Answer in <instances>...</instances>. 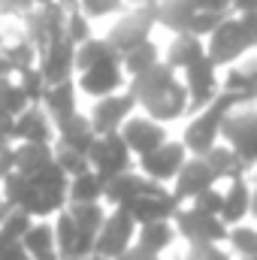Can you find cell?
<instances>
[{"mask_svg": "<svg viewBox=\"0 0 257 260\" xmlns=\"http://www.w3.org/2000/svg\"><path fill=\"white\" fill-rule=\"evenodd\" d=\"M154 24H157V0L139 3L136 9H130L127 15H121L115 21V27L106 34V40H109V46L118 55H124L127 49L145 43V40H151V27Z\"/></svg>", "mask_w": 257, "mask_h": 260, "instance_id": "obj_7", "label": "cell"}, {"mask_svg": "<svg viewBox=\"0 0 257 260\" xmlns=\"http://www.w3.org/2000/svg\"><path fill=\"white\" fill-rule=\"evenodd\" d=\"M118 133H121V139H124V145L130 148L133 157H142V154L154 151L157 145H164L170 139L167 124H160V121H154L148 115H130Z\"/></svg>", "mask_w": 257, "mask_h": 260, "instance_id": "obj_14", "label": "cell"}, {"mask_svg": "<svg viewBox=\"0 0 257 260\" xmlns=\"http://www.w3.org/2000/svg\"><path fill=\"white\" fill-rule=\"evenodd\" d=\"M88 260H103V257H97V254H91V257H88Z\"/></svg>", "mask_w": 257, "mask_h": 260, "instance_id": "obj_47", "label": "cell"}, {"mask_svg": "<svg viewBox=\"0 0 257 260\" xmlns=\"http://www.w3.org/2000/svg\"><path fill=\"white\" fill-rule=\"evenodd\" d=\"M0 142H6V145L15 142V118L6 112H0Z\"/></svg>", "mask_w": 257, "mask_h": 260, "instance_id": "obj_41", "label": "cell"}, {"mask_svg": "<svg viewBox=\"0 0 257 260\" xmlns=\"http://www.w3.org/2000/svg\"><path fill=\"white\" fill-rule=\"evenodd\" d=\"M112 58H121L106 37H88L85 43L76 46V73L79 70H88V67L100 64V61H112Z\"/></svg>", "mask_w": 257, "mask_h": 260, "instance_id": "obj_28", "label": "cell"}, {"mask_svg": "<svg viewBox=\"0 0 257 260\" xmlns=\"http://www.w3.org/2000/svg\"><path fill=\"white\" fill-rule=\"evenodd\" d=\"M136 109V100L130 91H115V94H106L100 100H94V109L88 112V121H91V130L97 136L103 133H118L121 124L127 121Z\"/></svg>", "mask_w": 257, "mask_h": 260, "instance_id": "obj_13", "label": "cell"}, {"mask_svg": "<svg viewBox=\"0 0 257 260\" xmlns=\"http://www.w3.org/2000/svg\"><path fill=\"white\" fill-rule=\"evenodd\" d=\"M67 212L73 215L79 233L97 236V230H100V224H103V218H106L109 209H106L103 203H76V206H67Z\"/></svg>", "mask_w": 257, "mask_h": 260, "instance_id": "obj_29", "label": "cell"}, {"mask_svg": "<svg viewBox=\"0 0 257 260\" xmlns=\"http://www.w3.org/2000/svg\"><path fill=\"white\" fill-rule=\"evenodd\" d=\"M127 91L133 94L142 115H148L160 124H170V121L191 112L188 109V91H185L182 79L164 61L154 64L151 70H145L142 76H133L127 82Z\"/></svg>", "mask_w": 257, "mask_h": 260, "instance_id": "obj_1", "label": "cell"}, {"mask_svg": "<svg viewBox=\"0 0 257 260\" xmlns=\"http://www.w3.org/2000/svg\"><path fill=\"white\" fill-rule=\"evenodd\" d=\"M27 106H34L27 97H24V91H21V85L15 82V76H3L0 79V112H6V115H21Z\"/></svg>", "mask_w": 257, "mask_h": 260, "instance_id": "obj_31", "label": "cell"}, {"mask_svg": "<svg viewBox=\"0 0 257 260\" xmlns=\"http://www.w3.org/2000/svg\"><path fill=\"white\" fill-rule=\"evenodd\" d=\"M94 139H97V133L91 130L88 115H82V112H73V115L61 118V121H55V145H64V148L88 154Z\"/></svg>", "mask_w": 257, "mask_h": 260, "instance_id": "obj_18", "label": "cell"}, {"mask_svg": "<svg viewBox=\"0 0 257 260\" xmlns=\"http://www.w3.org/2000/svg\"><path fill=\"white\" fill-rule=\"evenodd\" d=\"M79 94H88L94 100L106 97V94H115V91H124L127 85V76L121 70V58H112V61H100V64L88 67V70H79L73 76Z\"/></svg>", "mask_w": 257, "mask_h": 260, "instance_id": "obj_11", "label": "cell"}, {"mask_svg": "<svg viewBox=\"0 0 257 260\" xmlns=\"http://www.w3.org/2000/svg\"><path fill=\"white\" fill-rule=\"evenodd\" d=\"M136 239V221L127 215V209H109L97 236H94V254L103 260H118L127 254Z\"/></svg>", "mask_w": 257, "mask_h": 260, "instance_id": "obj_4", "label": "cell"}, {"mask_svg": "<svg viewBox=\"0 0 257 260\" xmlns=\"http://www.w3.org/2000/svg\"><path fill=\"white\" fill-rule=\"evenodd\" d=\"M3 215H6V203H3V197H0V221H3Z\"/></svg>", "mask_w": 257, "mask_h": 260, "instance_id": "obj_46", "label": "cell"}, {"mask_svg": "<svg viewBox=\"0 0 257 260\" xmlns=\"http://www.w3.org/2000/svg\"><path fill=\"white\" fill-rule=\"evenodd\" d=\"M15 142H55V124L43 106H27L15 115Z\"/></svg>", "mask_w": 257, "mask_h": 260, "instance_id": "obj_19", "label": "cell"}, {"mask_svg": "<svg viewBox=\"0 0 257 260\" xmlns=\"http://www.w3.org/2000/svg\"><path fill=\"white\" fill-rule=\"evenodd\" d=\"M221 203H224V191H218V185L209 188V191H203L197 200H191V206L209 212V215H221Z\"/></svg>", "mask_w": 257, "mask_h": 260, "instance_id": "obj_38", "label": "cell"}, {"mask_svg": "<svg viewBox=\"0 0 257 260\" xmlns=\"http://www.w3.org/2000/svg\"><path fill=\"white\" fill-rule=\"evenodd\" d=\"M248 260H257V257H248Z\"/></svg>", "mask_w": 257, "mask_h": 260, "instance_id": "obj_49", "label": "cell"}, {"mask_svg": "<svg viewBox=\"0 0 257 260\" xmlns=\"http://www.w3.org/2000/svg\"><path fill=\"white\" fill-rule=\"evenodd\" d=\"M88 164H91V170L103 182H109V179H115V176L133 170V154H130V148L124 145L121 133H103V136H97L91 142Z\"/></svg>", "mask_w": 257, "mask_h": 260, "instance_id": "obj_8", "label": "cell"}, {"mask_svg": "<svg viewBox=\"0 0 257 260\" xmlns=\"http://www.w3.org/2000/svg\"><path fill=\"white\" fill-rule=\"evenodd\" d=\"M64 37L73 43V46H79V43H85L88 37H94V34H91V18H88L82 9H70V12H67Z\"/></svg>", "mask_w": 257, "mask_h": 260, "instance_id": "obj_34", "label": "cell"}, {"mask_svg": "<svg viewBox=\"0 0 257 260\" xmlns=\"http://www.w3.org/2000/svg\"><path fill=\"white\" fill-rule=\"evenodd\" d=\"M30 224H34V218H30L24 209H6V215H3V221H0V233L21 239Z\"/></svg>", "mask_w": 257, "mask_h": 260, "instance_id": "obj_36", "label": "cell"}, {"mask_svg": "<svg viewBox=\"0 0 257 260\" xmlns=\"http://www.w3.org/2000/svg\"><path fill=\"white\" fill-rule=\"evenodd\" d=\"M182 203L173 197V191H167V185H157V182H145V188L130 200L127 206H118V209H127V215L139 224H148V221H173L176 209Z\"/></svg>", "mask_w": 257, "mask_h": 260, "instance_id": "obj_9", "label": "cell"}, {"mask_svg": "<svg viewBox=\"0 0 257 260\" xmlns=\"http://www.w3.org/2000/svg\"><path fill=\"white\" fill-rule=\"evenodd\" d=\"M182 73H185L182 85H185V91H188V109H191V112L203 109L206 103H212V100L218 97V91H221L218 67L212 64L206 55L197 58L194 64H188Z\"/></svg>", "mask_w": 257, "mask_h": 260, "instance_id": "obj_12", "label": "cell"}, {"mask_svg": "<svg viewBox=\"0 0 257 260\" xmlns=\"http://www.w3.org/2000/svg\"><path fill=\"white\" fill-rule=\"evenodd\" d=\"M79 9L88 18H106L112 12H121L124 9V0H79Z\"/></svg>", "mask_w": 257, "mask_h": 260, "instance_id": "obj_37", "label": "cell"}, {"mask_svg": "<svg viewBox=\"0 0 257 260\" xmlns=\"http://www.w3.org/2000/svg\"><path fill=\"white\" fill-rule=\"evenodd\" d=\"M55 164V142H12V170L34 179Z\"/></svg>", "mask_w": 257, "mask_h": 260, "instance_id": "obj_17", "label": "cell"}, {"mask_svg": "<svg viewBox=\"0 0 257 260\" xmlns=\"http://www.w3.org/2000/svg\"><path fill=\"white\" fill-rule=\"evenodd\" d=\"M0 58L6 61V67H9V73H12V76H18L21 70H27V67L37 64V49L21 37V40H15V43L0 46Z\"/></svg>", "mask_w": 257, "mask_h": 260, "instance_id": "obj_30", "label": "cell"}, {"mask_svg": "<svg viewBox=\"0 0 257 260\" xmlns=\"http://www.w3.org/2000/svg\"><path fill=\"white\" fill-rule=\"evenodd\" d=\"M55 164H58V167L67 173V179H73V176H79V173L91 170L88 154L73 151V148H64V145H55Z\"/></svg>", "mask_w": 257, "mask_h": 260, "instance_id": "obj_35", "label": "cell"}, {"mask_svg": "<svg viewBox=\"0 0 257 260\" xmlns=\"http://www.w3.org/2000/svg\"><path fill=\"white\" fill-rule=\"evenodd\" d=\"M203 160H206L209 170L215 173V182H233V179H242L245 170H248V167L236 157V151H233L227 142L212 145V148L203 154Z\"/></svg>", "mask_w": 257, "mask_h": 260, "instance_id": "obj_24", "label": "cell"}, {"mask_svg": "<svg viewBox=\"0 0 257 260\" xmlns=\"http://www.w3.org/2000/svg\"><path fill=\"white\" fill-rule=\"evenodd\" d=\"M239 106V100L227 91H218V97L212 103H206L203 109L194 112V118L188 121V127L182 133V145L191 157H203L212 145H218V136H221V124L224 118Z\"/></svg>", "mask_w": 257, "mask_h": 260, "instance_id": "obj_2", "label": "cell"}, {"mask_svg": "<svg viewBox=\"0 0 257 260\" xmlns=\"http://www.w3.org/2000/svg\"><path fill=\"white\" fill-rule=\"evenodd\" d=\"M27 3V9H34V6H46V3H55V0H24Z\"/></svg>", "mask_w": 257, "mask_h": 260, "instance_id": "obj_45", "label": "cell"}, {"mask_svg": "<svg viewBox=\"0 0 257 260\" xmlns=\"http://www.w3.org/2000/svg\"><path fill=\"white\" fill-rule=\"evenodd\" d=\"M37 70L43 73L46 85L73 79V76H76V46H73L67 37L49 43V46L37 55Z\"/></svg>", "mask_w": 257, "mask_h": 260, "instance_id": "obj_15", "label": "cell"}, {"mask_svg": "<svg viewBox=\"0 0 257 260\" xmlns=\"http://www.w3.org/2000/svg\"><path fill=\"white\" fill-rule=\"evenodd\" d=\"M21 245H24L30 260H61L58 245H55V230H52L49 218H34V224L21 236Z\"/></svg>", "mask_w": 257, "mask_h": 260, "instance_id": "obj_21", "label": "cell"}, {"mask_svg": "<svg viewBox=\"0 0 257 260\" xmlns=\"http://www.w3.org/2000/svg\"><path fill=\"white\" fill-rule=\"evenodd\" d=\"M227 239H230V245H233V251L236 254H242V257H257V230L254 227H242V224H236V227H230L227 230Z\"/></svg>", "mask_w": 257, "mask_h": 260, "instance_id": "obj_33", "label": "cell"}, {"mask_svg": "<svg viewBox=\"0 0 257 260\" xmlns=\"http://www.w3.org/2000/svg\"><path fill=\"white\" fill-rule=\"evenodd\" d=\"M248 215H254L257 218V185L251 188V209H248Z\"/></svg>", "mask_w": 257, "mask_h": 260, "instance_id": "obj_44", "label": "cell"}, {"mask_svg": "<svg viewBox=\"0 0 257 260\" xmlns=\"http://www.w3.org/2000/svg\"><path fill=\"white\" fill-rule=\"evenodd\" d=\"M206 55V43L200 37H191V34H176L170 49H167V58L164 64H170L173 70H185L188 64H194L197 58Z\"/></svg>", "mask_w": 257, "mask_h": 260, "instance_id": "obj_26", "label": "cell"}, {"mask_svg": "<svg viewBox=\"0 0 257 260\" xmlns=\"http://www.w3.org/2000/svg\"><path fill=\"white\" fill-rule=\"evenodd\" d=\"M164 58H160V49L151 43V40H145V43H139V46H133L127 49L124 55H121V70H124V76L133 79V76H142L145 70H151L154 64H160Z\"/></svg>", "mask_w": 257, "mask_h": 260, "instance_id": "obj_27", "label": "cell"}, {"mask_svg": "<svg viewBox=\"0 0 257 260\" xmlns=\"http://www.w3.org/2000/svg\"><path fill=\"white\" fill-rule=\"evenodd\" d=\"M173 242H176V227H173V221H148V224H139V227H136L133 248L160 257Z\"/></svg>", "mask_w": 257, "mask_h": 260, "instance_id": "obj_22", "label": "cell"}, {"mask_svg": "<svg viewBox=\"0 0 257 260\" xmlns=\"http://www.w3.org/2000/svg\"><path fill=\"white\" fill-rule=\"evenodd\" d=\"M218 182H215V173L209 170V164L203 157H188L185 167L179 170V176L173 179V197L179 203H191V200H197L203 191H209Z\"/></svg>", "mask_w": 257, "mask_h": 260, "instance_id": "obj_16", "label": "cell"}, {"mask_svg": "<svg viewBox=\"0 0 257 260\" xmlns=\"http://www.w3.org/2000/svg\"><path fill=\"white\" fill-rule=\"evenodd\" d=\"M248 209H251V185L245 182V176L242 179H233L230 188L224 191V203H221V215L218 218L230 230V227L242 224V218L248 215Z\"/></svg>", "mask_w": 257, "mask_h": 260, "instance_id": "obj_23", "label": "cell"}, {"mask_svg": "<svg viewBox=\"0 0 257 260\" xmlns=\"http://www.w3.org/2000/svg\"><path fill=\"white\" fill-rule=\"evenodd\" d=\"M118 260H160V257H154V254H145V251H139V248H130L127 254H121Z\"/></svg>", "mask_w": 257, "mask_h": 260, "instance_id": "obj_43", "label": "cell"}, {"mask_svg": "<svg viewBox=\"0 0 257 260\" xmlns=\"http://www.w3.org/2000/svg\"><path fill=\"white\" fill-rule=\"evenodd\" d=\"M0 260H30V257H27V251H24L21 239L0 233Z\"/></svg>", "mask_w": 257, "mask_h": 260, "instance_id": "obj_39", "label": "cell"}, {"mask_svg": "<svg viewBox=\"0 0 257 260\" xmlns=\"http://www.w3.org/2000/svg\"><path fill=\"white\" fill-rule=\"evenodd\" d=\"M185 260H230V254L221 251L218 245H191Z\"/></svg>", "mask_w": 257, "mask_h": 260, "instance_id": "obj_40", "label": "cell"}, {"mask_svg": "<svg viewBox=\"0 0 257 260\" xmlns=\"http://www.w3.org/2000/svg\"><path fill=\"white\" fill-rule=\"evenodd\" d=\"M233 12H257V0H230Z\"/></svg>", "mask_w": 257, "mask_h": 260, "instance_id": "obj_42", "label": "cell"}, {"mask_svg": "<svg viewBox=\"0 0 257 260\" xmlns=\"http://www.w3.org/2000/svg\"><path fill=\"white\" fill-rule=\"evenodd\" d=\"M188 157H191V154L185 151L182 142L167 139V142L157 145L154 151L136 157V167H139V173H142L145 179H151V182H157V185H167V182H173V179L179 176V170L185 167Z\"/></svg>", "mask_w": 257, "mask_h": 260, "instance_id": "obj_10", "label": "cell"}, {"mask_svg": "<svg viewBox=\"0 0 257 260\" xmlns=\"http://www.w3.org/2000/svg\"><path fill=\"white\" fill-rule=\"evenodd\" d=\"M254 49L242 18L236 12H230L209 37H206V58L212 61L215 67H230L236 64L242 55H248Z\"/></svg>", "mask_w": 257, "mask_h": 260, "instance_id": "obj_3", "label": "cell"}, {"mask_svg": "<svg viewBox=\"0 0 257 260\" xmlns=\"http://www.w3.org/2000/svg\"><path fill=\"white\" fill-rule=\"evenodd\" d=\"M103 179L94 170H85L67 182V206L76 203H103Z\"/></svg>", "mask_w": 257, "mask_h": 260, "instance_id": "obj_25", "label": "cell"}, {"mask_svg": "<svg viewBox=\"0 0 257 260\" xmlns=\"http://www.w3.org/2000/svg\"><path fill=\"white\" fill-rule=\"evenodd\" d=\"M40 106L46 109V115L52 118V124L67 118V115H73V112H79V88H76V82L67 79V82L49 85L46 94H43V100H40Z\"/></svg>", "mask_w": 257, "mask_h": 260, "instance_id": "obj_20", "label": "cell"}, {"mask_svg": "<svg viewBox=\"0 0 257 260\" xmlns=\"http://www.w3.org/2000/svg\"><path fill=\"white\" fill-rule=\"evenodd\" d=\"M221 139L236 151V157L245 167H257V109L248 106H236L224 124H221Z\"/></svg>", "mask_w": 257, "mask_h": 260, "instance_id": "obj_5", "label": "cell"}, {"mask_svg": "<svg viewBox=\"0 0 257 260\" xmlns=\"http://www.w3.org/2000/svg\"><path fill=\"white\" fill-rule=\"evenodd\" d=\"M173 227L182 239H188V245H218L227 239V224L197 206H179L173 215Z\"/></svg>", "mask_w": 257, "mask_h": 260, "instance_id": "obj_6", "label": "cell"}, {"mask_svg": "<svg viewBox=\"0 0 257 260\" xmlns=\"http://www.w3.org/2000/svg\"><path fill=\"white\" fill-rule=\"evenodd\" d=\"M15 82L21 85V91H24V97L34 103V106H40V100H43V94H46V79H43V73L37 70V64L27 67V70H21L18 76H15Z\"/></svg>", "mask_w": 257, "mask_h": 260, "instance_id": "obj_32", "label": "cell"}, {"mask_svg": "<svg viewBox=\"0 0 257 260\" xmlns=\"http://www.w3.org/2000/svg\"><path fill=\"white\" fill-rule=\"evenodd\" d=\"M254 185H257V176H254Z\"/></svg>", "mask_w": 257, "mask_h": 260, "instance_id": "obj_48", "label": "cell"}]
</instances>
